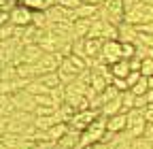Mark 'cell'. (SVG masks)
Wrapping results in <instances>:
<instances>
[{
    "instance_id": "6da1fadb",
    "label": "cell",
    "mask_w": 153,
    "mask_h": 149,
    "mask_svg": "<svg viewBox=\"0 0 153 149\" xmlns=\"http://www.w3.org/2000/svg\"><path fill=\"white\" fill-rule=\"evenodd\" d=\"M98 17L108 24H115V26H121L123 24V17H126V11H123V0H104L100 4V11H98Z\"/></svg>"
},
{
    "instance_id": "7a4b0ae2",
    "label": "cell",
    "mask_w": 153,
    "mask_h": 149,
    "mask_svg": "<svg viewBox=\"0 0 153 149\" xmlns=\"http://www.w3.org/2000/svg\"><path fill=\"white\" fill-rule=\"evenodd\" d=\"M123 22H126V24H130V26H134V28H138V26H143V24L153 22V7H149V4H145V2H140L136 9H132L130 13H126Z\"/></svg>"
},
{
    "instance_id": "3957f363",
    "label": "cell",
    "mask_w": 153,
    "mask_h": 149,
    "mask_svg": "<svg viewBox=\"0 0 153 149\" xmlns=\"http://www.w3.org/2000/svg\"><path fill=\"white\" fill-rule=\"evenodd\" d=\"M145 128H147V119H145L143 109H132L128 113V128H126V132L132 139H140L145 134Z\"/></svg>"
},
{
    "instance_id": "277c9868",
    "label": "cell",
    "mask_w": 153,
    "mask_h": 149,
    "mask_svg": "<svg viewBox=\"0 0 153 149\" xmlns=\"http://www.w3.org/2000/svg\"><path fill=\"white\" fill-rule=\"evenodd\" d=\"M100 117V111H94V109H89V111H81V113H76L70 121H68V126H70V130H76V132H85V130Z\"/></svg>"
},
{
    "instance_id": "5b68a950",
    "label": "cell",
    "mask_w": 153,
    "mask_h": 149,
    "mask_svg": "<svg viewBox=\"0 0 153 149\" xmlns=\"http://www.w3.org/2000/svg\"><path fill=\"white\" fill-rule=\"evenodd\" d=\"M100 58H102V60H104V64H108V66H113L115 62L123 60V49H121V41H104Z\"/></svg>"
},
{
    "instance_id": "8992f818",
    "label": "cell",
    "mask_w": 153,
    "mask_h": 149,
    "mask_svg": "<svg viewBox=\"0 0 153 149\" xmlns=\"http://www.w3.org/2000/svg\"><path fill=\"white\" fill-rule=\"evenodd\" d=\"M32 15H34V11H30L26 4H17L11 11V24L15 28H28V26H32Z\"/></svg>"
},
{
    "instance_id": "52a82bcc",
    "label": "cell",
    "mask_w": 153,
    "mask_h": 149,
    "mask_svg": "<svg viewBox=\"0 0 153 149\" xmlns=\"http://www.w3.org/2000/svg\"><path fill=\"white\" fill-rule=\"evenodd\" d=\"M13 100H15L17 111H28V113H34L36 102H34V96L28 94V89H22V92H17V94H13Z\"/></svg>"
},
{
    "instance_id": "ba28073f",
    "label": "cell",
    "mask_w": 153,
    "mask_h": 149,
    "mask_svg": "<svg viewBox=\"0 0 153 149\" xmlns=\"http://www.w3.org/2000/svg\"><path fill=\"white\" fill-rule=\"evenodd\" d=\"M126 128H128V113L113 115V117H108V121H106V132H113V134L126 132Z\"/></svg>"
},
{
    "instance_id": "9c48e42d",
    "label": "cell",
    "mask_w": 153,
    "mask_h": 149,
    "mask_svg": "<svg viewBox=\"0 0 153 149\" xmlns=\"http://www.w3.org/2000/svg\"><path fill=\"white\" fill-rule=\"evenodd\" d=\"M81 134H83V132L68 130V134L57 141V149H76V147H79V141H81Z\"/></svg>"
},
{
    "instance_id": "30bf717a",
    "label": "cell",
    "mask_w": 153,
    "mask_h": 149,
    "mask_svg": "<svg viewBox=\"0 0 153 149\" xmlns=\"http://www.w3.org/2000/svg\"><path fill=\"white\" fill-rule=\"evenodd\" d=\"M119 113H123L121 94H119L117 98H113L111 102H106V104L102 107V111H100V115H104V117H113V115H119Z\"/></svg>"
},
{
    "instance_id": "8fae6325",
    "label": "cell",
    "mask_w": 153,
    "mask_h": 149,
    "mask_svg": "<svg viewBox=\"0 0 153 149\" xmlns=\"http://www.w3.org/2000/svg\"><path fill=\"white\" fill-rule=\"evenodd\" d=\"M136 39H138V30L134 28V26H130V24H121L119 26V41L121 43H136Z\"/></svg>"
},
{
    "instance_id": "7c38bea8",
    "label": "cell",
    "mask_w": 153,
    "mask_h": 149,
    "mask_svg": "<svg viewBox=\"0 0 153 149\" xmlns=\"http://www.w3.org/2000/svg\"><path fill=\"white\" fill-rule=\"evenodd\" d=\"M62 119L57 117V113L55 115H47V117H36L34 119V128L36 130H41V132H49V130L55 126V124H60Z\"/></svg>"
},
{
    "instance_id": "4fadbf2b",
    "label": "cell",
    "mask_w": 153,
    "mask_h": 149,
    "mask_svg": "<svg viewBox=\"0 0 153 149\" xmlns=\"http://www.w3.org/2000/svg\"><path fill=\"white\" fill-rule=\"evenodd\" d=\"M89 30H91V19H76V22L72 24L74 39H87Z\"/></svg>"
},
{
    "instance_id": "5bb4252c",
    "label": "cell",
    "mask_w": 153,
    "mask_h": 149,
    "mask_svg": "<svg viewBox=\"0 0 153 149\" xmlns=\"http://www.w3.org/2000/svg\"><path fill=\"white\" fill-rule=\"evenodd\" d=\"M98 11H100V4H81L76 9V19H94L98 17Z\"/></svg>"
},
{
    "instance_id": "9a60e30c",
    "label": "cell",
    "mask_w": 153,
    "mask_h": 149,
    "mask_svg": "<svg viewBox=\"0 0 153 149\" xmlns=\"http://www.w3.org/2000/svg\"><path fill=\"white\" fill-rule=\"evenodd\" d=\"M15 111H17V107H15L13 96L0 94V115H2V117H11V115L15 113Z\"/></svg>"
},
{
    "instance_id": "2e32d148",
    "label": "cell",
    "mask_w": 153,
    "mask_h": 149,
    "mask_svg": "<svg viewBox=\"0 0 153 149\" xmlns=\"http://www.w3.org/2000/svg\"><path fill=\"white\" fill-rule=\"evenodd\" d=\"M102 45H104L102 39H87V43H85V55H87V58H100Z\"/></svg>"
},
{
    "instance_id": "e0dca14e",
    "label": "cell",
    "mask_w": 153,
    "mask_h": 149,
    "mask_svg": "<svg viewBox=\"0 0 153 149\" xmlns=\"http://www.w3.org/2000/svg\"><path fill=\"white\" fill-rule=\"evenodd\" d=\"M111 72H113V77H117V79H128V74L132 72L130 60H119V62H115V64L111 66Z\"/></svg>"
},
{
    "instance_id": "ac0fdd59",
    "label": "cell",
    "mask_w": 153,
    "mask_h": 149,
    "mask_svg": "<svg viewBox=\"0 0 153 149\" xmlns=\"http://www.w3.org/2000/svg\"><path fill=\"white\" fill-rule=\"evenodd\" d=\"M108 85H111V83L102 77L100 72H94V70H91V81H89V87L96 92V94H102V92H104Z\"/></svg>"
},
{
    "instance_id": "d6986e66",
    "label": "cell",
    "mask_w": 153,
    "mask_h": 149,
    "mask_svg": "<svg viewBox=\"0 0 153 149\" xmlns=\"http://www.w3.org/2000/svg\"><path fill=\"white\" fill-rule=\"evenodd\" d=\"M68 130H70V126H68L66 121H60V124H55L47 134H49V139H51V141H55V143H57L62 136H66V134H68Z\"/></svg>"
},
{
    "instance_id": "ffe728a7",
    "label": "cell",
    "mask_w": 153,
    "mask_h": 149,
    "mask_svg": "<svg viewBox=\"0 0 153 149\" xmlns=\"http://www.w3.org/2000/svg\"><path fill=\"white\" fill-rule=\"evenodd\" d=\"M26 89H28V94H32V96H43V94H49V87L41 81V77L34 79V81H30Z\"/></svg>"
},
{
    "instance_id": "44dd1931",
    "label": "cell",
    "mask_w": 153,
    "mask_h": 149,
    "mask_svg": "<svg viewBox=\"0 0 153 149\" xmlns=\"http://www.w3.org/2000/svg\"><path fill=\"white\" fill-rule=\"evenodd\" d=\"M49 96L53 98L55 107H60V104H64V102H66V85H60V87H53V89L49 92Z\"/></svg>"
},
{
    "instance_id": "7402d4cb",
    "label": "cell",
    "mask_w": 153,
    "mask_h": 149,
    "mask_svg": "<svg viewBox=\"0 0 153 149\" xmlns=\"http://www.w3.org/2000/svg\"><path fill=\"white\" fill-rule=\"evenodd\" d=\"M41 81L49 87V92L53 89V87H60L62 85V81H60V74H57V72H47V74H43V77H41Z\"/></svg>"
},
{
    "instance_id": "603a6c76",
    "label": "cell",
    "mask_w": 153,
    "mask_h": 149,
    "mask_svg": "<svg viewBox=\"0 0 153 149\" xmlns=\"http://www.w3.org/2000/svg\"><path fill=\"white\" fill-rule=\"evenodd\" d=\"M121 102H123V113H130V111L136 107V96L132 94V89H128V92L121 94Z\"/></svg>"
},
{
    "instance_id": "cb8c5ba5",
    "label": "cell",
    "mask_w": 153,
    "mask_h": 149,
    "mask_svg": "<svg viewBox=\"0 0 153 149\" xmlns=\"http://www.w3.org/2000/svg\"><path fill=\"white\" fill-rule=\"evenodd\" d=\"M149 89H151V87H149V79L143 77L136 85L132 87V94H134V96H147V94H149Z\"/></svg>"
},
{
    "instance_id": "d4e9b609",
    "label": "cell",
    "mask_w": 153,
    "mask_h": 149,
    "mask_svg": "<svg viewBox=\"0 0 153 149\" xmlns=\"http://www.w3.org/2000/svg\"><path fill=\"white\" fill-rule=\"evenodd\" d=\"M85 43H87V39H72V55H79V58H85L87 60V55H85Z\"/></svg>"
},
{
    "instance_id": "484cf974",
    "label": "cell",
    "mask_w": 153,
    "mask_h": 149,
    "mask_svg": "<svg viewBox=\"0 0 153 149\" xmlns=\"http://www.w3.org/2000/svg\"><path fill=\"white\" fill-rule=\"evenodd\" d=\"M140 74L143 77H153V58H145L143 64H140Z\"/></svg>"
},
{
    "instance_id": "4316f807",
    "label": "cell",
    "mask_w": 153,
    "mask_h": 149,
    "mask_svg": "<svg viewBox=\"0 0 153 149\" xmlns=\"http://www.w3.org/2000/svg\"><path fill=\"white\" fill-rule=\"evenodd\" d=\"M55 113H57V107H36L34 109L36 117H47V115H55Z\"/></svg>"
},
{
    "instance_id": "83f0119b",
    "label": "cell",
    "mask_w": 153,
    "mask_h": 149,
    "mask_svg": "<svg viewBox=\"0 0 153 149\" xmlns=\"http://www.w3.org/2000/svg\"><path fill=\"white\" fill-rule=\"evenodd\" d=\"M34 102H36V107H55V102H53V98H51L49 94L34 96Z\"/></svg>"
},
{
    "instance_id": "f1b7e54d",
    "label": "cell",
    "mask_w": 153,
    "mask_h": 149,
    "mask_svg": "<svg viewBox=\"0 0 153 149\" xmlns=\"http://www.w3.org/2000/svg\"><path fill=\"white\" fill-rule=\"evenodd\" d=\"M55 4H60L64 9H70V11H76L83 2H81V0H55Z\"/></svg>"
},
{
    "instance_id": "f546056e",
    "label": "cell",
    "mask_w": 153,
    "mask_h": 149,
    "mask_svg": "<svg viewBox=\"0 0 153 149\" xmlns=\"http://www.w3.org/2000/svg\"><path fill=\"white\" fill-rule=\"evenodd\" d=\"M121 49H123V60H132L136 55V45L132 43H121Z\"/></svg>"
},
{
    "instance_id": "4dcf8cb0",
    "label": "cell",
    "mask_w": 153,
    "mask_h": 149,
    "mask_svg": "<svg viewBox=\"0 0 153 149\" xmlns=\"http://www.w3.org/2000/svg\"><path fill=\"white\" fill-rule=\"evenodd\" d=\"M132 149H153V143H151V141H147L145 136H140V139H134Z\"/></svg>"
},
{
    "instance_id": "1f68e13d",
    "label": "cell",
    "mask_w": 153,
    "mask_h": 149,
    "mask_svg": "<svg viewBox=\"0 0 153 149\" xmlns=\"http://www.w3.org/2000/svg\"><path fill=\"white\" fill-rule=\"evenodd\" d=\"M140 79H143V74H140V70H132V72L128 74V79H126V81H128V85H130V89H132V87L136 85V83H138Z\"/></svg>"
},
{
    "instance_id": "d6a6232c",
    "label": "cell",
    "mask_w": 153,
    "mask_h": 149,
    "mask_svg": "<svg viewBox=\"0 0 153 149\" xmlns=\"http://www.w3.org/2000/svg\"><path fill=\"white\" fill-rule=\"evenodd\" d=\"M113 85H115V87H117V89L121 92V94H123V92H128V89H130V85H128V81H126V79H117V77H115V79H113Z\"/></svg>"
},
{
    "instance_id": "836d02e7",
    "label": "cell",
    "mask_w": 153,
    "mask_h": 149,
    "mask_svg": "<svg viewBox=\"0 0 153 149\" xmlns=\"http://www.w3.org/2000/svg\"><path fill=\"white\" fill-rule=\"evenodd\" d=\"M138 4H140V0H123V11L130 13L132 9H136Z\"/></svg>"
},
{
    "instance_id": "e575fe53",
    "label": "cell",
    "mask_w": 153,
    "mask_h": 149,
    "mask_svg": "<svg viewBox=\"0 0 153 149\" xmlns=\"http://www.w3.org/2000/svg\"><path fill=\"white\" fill-rule=\"evenodd\" d=\"M143 113H145L147 124H151V121H153V102H151V104H147V107L143 109Z\"/></svg>"
},
{
    "instance_id": "d590c367",
    "label": "cell",
    "mask_w": 153,
    "mask_h": 149,
    "mask_svg": "<svg viewBox=\"0 0 153 149\" xmlns=\"http://www.w3.org/2000/svg\"><path fill=\"white\" fill-rule=\"evenodd\" d=\"M147 104H151L147 96H136V107H134V109H145Z\"/></svg>"
},
{
    "instance_id": "8d00e7d4",
    "label": "cell",
    "mask_w": 153,
    "mask_h": 149,
    "mask_svg": "<svg viewBox=\"0 0 153 149\" xmlns=\"http://www.w3.org/2000/svg\"><path fill=\"white\" fill-rule=\"evenodd\" d=\"M136 30H138V32H145V34H151V36H153V22H149V24H143V26H138Z\"/></svg>"
},
{
    "instance_id": "74e56055",
    "label": "cell",
    "mask_w": 153,
    "mask_h": 149,
    "mask_svg": "<svg viewBox=\"0 0 153 149\" xmlns=\"http://www.w3.org/2000/svg\"><path fill=\"white\" fill-rule=\"evenodd\" d=\"M143 136H145L147 141H151V143H153V121H151V124H147V128H145V134H143Z\"/></svg>"
},
{
    "instance_id": "f35d334b",
    "label": "cell",
    "mask_w": 153,
    "mask_h": 149,
    "mask_svg": "<svg viewBox=\"0 0 153 149\" xmlns=\"http://www.w3.org/2000/svg\"><path fill=\"white\" fill-rule=\"evenodd\" d=\"M140 64H143V60L136 58V55H134V58L130 60V68H132V70H140Z\"/></svg>"
},
{
    "instance_id": "ab89813d",
    "label": "cell",
    "mask_w": 153,
    "mask_h": 149,
    "mask_svg": "<svg viewBox=\"0 0 153 149\" xmlns=\"http://www.w3.org/2000/svg\"><path fill=\"white\" fill-rule=\"evenodd\" d=\"M89 149H108V145H106V143H102V141H100V143H96V145H91V147H89Z\"/></svg>"
},
{
    "instance_id": "60d3db41",
    "label": "cell",
    "mask_w": 153,
    "mask_h": 149,
    "mask_svg": "<svg viewBox=\"0 0 153 149\" xmlns=\"http://www.w3.org/2000/svg\"><path fill=\"white\" fill-rule=\"evenodd\" d=\"M140 2H145V4H149V7H153V0H140Z\"/></svg>"
},
{
    "instance_id": "b9f144b4",
    "label": "cell",
    "mask_w": 153,
    "mask_h": 149,
    "mask_svg": "<svg viewBox=\"0 0 153 149\" xmlns=\"http://www.w3.org/2000/svg\"><path fill=\"white\" fill-rule=\"evenodd\" d=\"M149 87L153 89V77H149Z\"/></svg>"
},
{
    "instance_id": "7bdbcfd3",
    "label": "cell",
    "mask_w": 153,
    "mask_h": 149,
    "mask_svg": "<svg viewBox=\"0 0 153 149\" xmlns=\"http://www.w3.org/2000/svg\"><path fill=\"white\" fill-rule=\"evenodd\" d=\"M96 2H98V4H102V2H104V0H96Z\"/></svg>"
}]
</instances>
